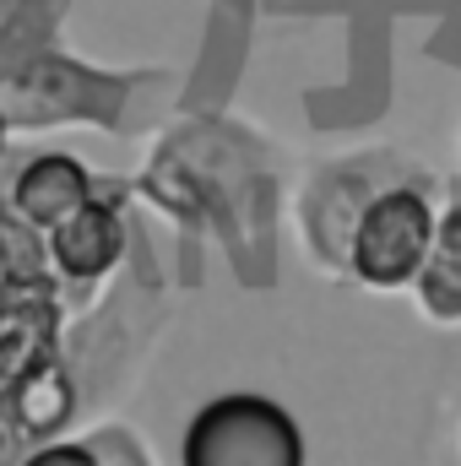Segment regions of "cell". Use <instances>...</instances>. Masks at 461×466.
I'll return each mask as SVG.
<instances>
[{
	"mask_svg": "<svg viewBox=\"0 0 461 466\" xmlns=\"http://www.w3.org/2000/svg\"><path fill=\"white\" fill-rule=\"evenodd\" d=\"M185 466H304V434L271 396L233 390L207 401L185 429Z\"/></svg>",
	"mask_w": 461,
	"mask_h": 466,
	"instance_id": "obj_1",
	"label": "cell"
},
{
	"mask_svg": "<svg viewBox=\"0 0 461 466\" xmlns=\"http://www.w3.org/2000/svg\"><path fill=\"white\" fill-rule=\"evenodd\" d=\"M435 228H440V218H435V207H429V196L418 185H385L364 207V218L353 228L347 271L364 288H380V293L413 288L418 271H424V260H429Z\"/></svg>",
	"mask_w": 461,
	"mask_h": 466,
	"instance_id": "obj_2",
	"label": "cell"
},
{
	"mask_svg": "<svg viewBox=\"0 0 461 466\" xmlns=\"http://www.w3.org/2000/svg\"><path fill=\"white\" fill-rule=\"evenodd\" d=\"M66 309L60 282H5L0 277V385L38 369L49 352H60Z\"/></svg>",
	"mask_w": 461,
	"mask_h": 466,
	"instance_id": "obj_3",
	"label": "cell"
},
{
	"mask_svg": "<svg viewBox=\"0 0 461 466\" xmlns=\"http://www.w3.org/2000/svg\"><path fill=\"white\" fill-rule=\"evenodd\" d=\"M125 212L119 201H104L93 190L87 207H77L60 228H49V255H55V277L60 282H104L125 260Z\"/></svg>",
	"mask_w": 461,
	"mask_h": 466,
	"instance_id": "obj_4",
	"label": "cell"
},
{
	"mask_svg": "<svg viewBox=\"0 0 461 466\" xmlns=\"http://www.w3.org/2000/svg\"><path fill=\"white\" fill-rule=\"evenodd\" d=\"M93 201V174L77 163V157H66V152H49V157H33L22 174H16V185H11V207L22 212V218H33L38 228H60L77 207H87Z\"/></svg>",
	"mask_w": 461,
	"mask_h": 466,
	"instance_id": "obj_5",
	"label": "cell"
},
{
	"mask_svg": "<svg viewBox=\"0 0 461 466\" xmlns=\"http://www.w3.org/2000/svg\"><path fill=\"white\" fill-rule=\"evenodd\" d=\"M413 293H418V304L435 326H461V201L440 218Z\"/></svg>",
	"mask_w": 461,
	"mask_h": 466,
	"instance_id": "obj_6",
	"label": "cell"
},
{
	"mask_svg": "<svg viewBox=\"0 0 461 466\" xmlns=\"http://www.w3.org/2000/svg\"><path fill=\"white\" fill-rule=\"evenodd\" d=\"M0 277L5 282H55L49 228L22 218L11 201H0Z\"/></svg>",
	"mask_w": 461,
	"mask_h": 466,
	"instance_id": "obj_7",
	"label": "cell"
},
{
	"mask_svg": "<svg viewBox=\"0 0 461 466\" xmlns=\"http://www.w3.org/2000/svg\"><path fill=\"white\" fill-rule=\"evenodd\" d=\"M22 466H104V461H98V451L87 440H55V445L33 451Z\"/></svg>",
	"mask_w": 461,
	"mask_h": 466,
	"instance_id": "obj_8",
	"label": "cell"
},
{
	"mask_svg": "<svg viewBox=\"0 0 461 466\" xmlns=\"http://www.w3.org/2000/svg\"><path fill=\"white\" fill-rule=\"evenodd\" d=\"M0 147H5V115H0Z\"/></svg>",
	"mask_w": 461,
	"mask_h": 466,
	"instance_id": "obj_9",
	"label": "cell"
}]
</instances>
